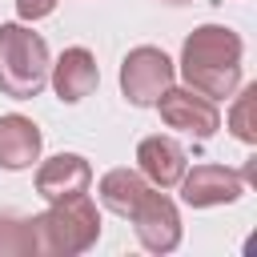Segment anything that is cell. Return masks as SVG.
<instances>
[{"instance_id": "cell-15", "label": "cell", "mask_w": 257, "mask_h": 257, "mask_svg": "<svg viewBox=\"0 0 257 257\" xmlns=\"http://www.w3.org/2000/svg\"><path fill=\"white\" fill-rule=\"evenodd\" d=\"M56 4L60 0H16V12H20V20H44L56 12Z\"/></svg>"}, {"instance_id": "cell-6", "label": "cell", "mask_w": 257, "mask_h": 257, "mask_svg": "<svg viewBox=\"0 0 257 257\" xmlns=\"http://www.w3.org/2000/svg\"><path fill=\"white\" fill-rule=\"evenodd\" d=\"M153 108H161V120H165L169 128H181V133H189V137H197V141H209V137L221 128L217 100L201 96V92L189 88V84H185V88L169 84V88L157 96Z\"/></svg>"}, {"instance_id": "cell-4", "label": "cell", "mask_w": 257, "mask_h": 257, "mask_svg": "<svg viewBox=\"0 0 257 257\" xmlns=\"http://www.w3.org/2000/svg\"><path fill=\"white\" fill-rule=\"evenodd\" d=\"M173 76H177L173 60H169L161 48H153V44H137V48H128V56L120 60V92H124V100L137 104V108H153L157 96L173 84Z\"/></svg>"}, {"instance_id": "cell-5", "label": "cell", "mask_w": 257, "mask_h": 257, "mask_svg": "<svg viewBox=\"0 0 257 257\" xmlns=\"http://www.w3.org/2000/svg\"><path fill=\"white\" fill-rule=\"evenodd\" d=\"M124 221H133L137 241H141L149 253H173V249L181 245V213H177V205H173L157 185H149V193L133 205V213H128Z\"/></svg>"}, {"instance_id": "cell-9", "label": "cell", "mask_w": 257, "mask_h": 257, "mask_svg": "<svg viewBox=\"0 0 257 257\" xmlns=\"http://www.w3.org/2000/svg\"><path fill=\"white\" fill-rule=\"evenodd\" d=\"M92 185V165L80 153H56L36 169V193L44 201H64L76 193H88Z\"/></svg>"}, {"instance_id": "cell-2", "label": "cell", "mask_w": 257, "mask_h": 257, "mask_svg": "<svg viewBox=\"0 0 257 257\" xmlns=\"http://www.w3.org/2000/svg\"><path fill=\"white\" fill-rule=\"evenodd\" d=\"M32 237H36V257H76L92 249L100 237L96 201L88 193L48 201V209L32 217Z\"/></svg>"}, {"instance_id": "cell-11", "label": "cell", "mask_w": 257, "mask_h": 257, "mask_svg": "<svg viewBox=\"0 0 257 257\" xmlns=\"http://www.w3.org/2000/svg\"><path fill=\"white\" fill-rule=\"evenodd\" d=\"M40 149H44V137H40L36 120H28L20 112L0 116V169H8V173L32 169V161H40Z\"/></svg>"}, {"instance_id": "cell-1", "label": "cell", "mask_w": 257, "mask_h": 257, "mask_svg": "<svg viewBox=\"0 0 257 257\" xmlns=\"http://www.w3.org/2000/svg\"><path fill=\"white\" fill-rule=\"evenodd\" d=\"M241 36L225 24H201L181 44V76L209 100H225L241 88Z\"/></svg>"}, {"instance_id": "cell-12", "label": "cell", "mask_w": 257, "mask_h": 257, "mask_svg": "<svg viewBox=\"0 0 257 257\" xmlns=\"http://www.w3.org/2000/svg\"><path fill=\"white\" fill-rule=\"evenodd\" d=\"M100 205L108 209V213H116V217H128L133 213V205L149 193V181L141 177V169H108L104 177H100Z\"/></svg>"}, {"instance_id": "cell-3", "label": "cell", "mask_w": 257, "mask_h": 257, "mask_svg": "<svg viewBox=\"0 0 257 257\" xmlns=\"http://www.w3.org/2000/svg\"><path fill=\"white\" fill-rule=\"evenodd\" d=\"M48 40L28 24H0V92L32 100L48 84Z\"/></svg>"}, {"instance_id": "cell-14", "label": "cell", "mask_w": 257, "mask_h": 257, "mask_svg": "<svg viewBox=\"0 0 257 257\" xmlns=\"http://www.w3.org/2000/svg\"><path fill=\"white\" fill-rule=\"evenodd\" d=\"M253 108H257V84H241L233 92V108H229V133L245 145H257V124H253Z\"/></svg>"}, {"instance_id": "cell-13", "label": "cell", "mask_w": 257, "mask_h": 257, "mask_svg": "<svg viewBox=\"0 0 257 257\" xmlns=\"http://www.w3.org/2000/svg\"><path fill=\"white\" fill-rule=\"evenodd\" d=\"M0 257H36L32 217L0 209Z\"/></svg>"}, {"instance_id": "cell-7", "label": "cell", "mask_w": 257, "mask_h": 257, "mask_svg": "<svg viewBox=\"0 0 257 257\" xmlns=\"http://www.w3.org/2000/svg\"><path fill=\"white\" fill-rule=\"evenodd\" d=\"M177 185L189 209H213V205H233L249 181L241 169H229V165H193Z\"/></svg>"}, {"instance_id": "cell-10", "label": "cell", "mask_w": 257, "mask_h": 257, "mask_svg": "<svg viewBox=\"0 0 257 257\" xmlns=\"http://www.w3.org/2000/svg\"><path fill=\"white\" fill-rule=\"evenodd\" d=\"M185 149L173 141V137H145L141 145H137V169H141V177L149 181V185H157V189H173L181 177H185Z\"/></svg>"}, {"instance_id": "cell-8", "label": "cell", "mask_w": 257, "mask_h": 257, "mask_svg": "<svg viewBox=\"0 0 257 257\" xmlns=\"http://www.w3.org/2000/svg\"><path fill=\"white\" fill-rule=\"evenodd\" d=\"M48 80H52V92L64 100V104H80L96 84H100V68H96V56L88 48H64L56 64H48Z\"/></svg>"}, {"instance_id": "cell-16", "label": "cell", "mask_w": 257, "mask_h": 257, "mask_svg": "<svg viewBox=\"0 0 257 257\" xmlns=\"http://www.w3.org/2000/svg\"><path fill=\"white\" fill-rule=\"evenodd\" d=\"M169 4H189V0H169Z\"/></svg>"}]
</instances>
